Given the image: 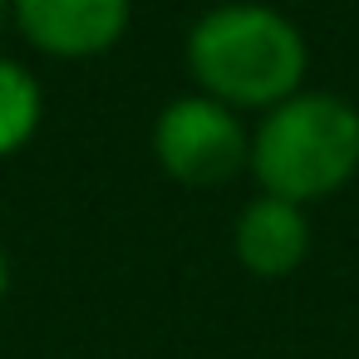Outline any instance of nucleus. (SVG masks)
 I'll return each instance as SVG.
<instances>
[{
    "label": "nucleus",
    "instance_id": "20e7f679",
    "mask_svg": "<svg viewBox=\"0 0 359 359\" xmlns=\"http://www.w3.org/2000/svg\"><path fill=\"white\" fill-rule=\"evenodd\" d=\"M11 20L55 60H94L123 40L133 0H11Z\"/></svg>",
    "mask_w": 359,
    "mask_h": 359
},
{
    "label": "nucleus",
    "instance_id": "f257e3e1",
    "mask_svg": "<svg viewBox=\"0 0 359 359\" xmlns=\"http://www.w3.org/2000/svg\"><path fill=\"white\" fill-rule=\"evenodd\" d=\"M310 50L290 15L261 0H226L212 6L187 30V74L197 94L226 109H261L271 114L290 94H300Z\"/></svg>",
    "mask_w": 359,
    "mask_h": 359
},
{
    "label": "nucleus",
    "instance_id": "423d86ee",
    "mask_svg": "<svg viewBox=\"0 0 359 359\" xmlns=\"http://www.w3.org/2000/svg\"><path fill=\"white\" fill-rule=\"evenodd\" d=\"M45 118V89L20 60H0V158L20 153Z\"/></svg>",
    "mask_w": 359,
    "mask_h": 359
},
{
    "label": "nucleus",
    "instance_id": "f03ea898",
    "mask_svg": "<svg viewBox=\"0 0 359 359\" xmlns=\"http://www.w3.org/2000/svg\"><path fill=\"white\" fill-rule=\"evenodd\" d=\"M261 197L320 202L359 172V109L325 89H300L251 133V163Z\"/></svg>",
    "mask_w": 359,
    "mask_h": 359
},
{
    "label": "nucleus",
    "instance_id": "39448f33",
    "mask_svg": "<svg viewBox=\"0 0 359 359\" xmlns=\"http://www.w3.org/2000/svg\"><path fill=\"white\" fill-rule=\"evenodd\" d=\"M231 246H236V261L261 276V280H280L290 276L305 251H310V222H305V207L295 202H280V197H256L241 207L236 226H231Z\"/></svg>",
    "mask_w": 359,
    "mask_h": 359
},
{
    "label": "nucleus",
    "instance_id": "6e6552de",
    "mask_svg": "<svg viewBox=\"0 0 359 359\" xmlns=\"http://www.w3.org/2000/svg\"><path fill=\"white\" fill-rule=\"evenodd\" d=\"M6 25H11V0H0V35H6Z\"/></svg>",
    "mask_w": 359,
    "mask_h": 359
},
{
    "label": "nucleus",
    "instance_id": "7ed1b4c3",
    "mask_svg": "<svg viewBox=\"0 0 359 359\" xmlns=\"http://www.w3.org/2000/svg\"><path fill=\"white\" fill-rule=\"evenodd\" d=\"M153 158L182 187H217L251 163V133L236 109L207 94H182L153 123Z\"/></svg>",
    "mask_w": 359,
    "mask_h": 359
},
{
    "label": "nucleus",
    "instance_id": "0eeeda50",
    "mask_svg": "<svg viewBox=\"0 0 359 359\" xmlns=\"http://www.w3.org/2000/svg\"><path fill=\"white\" fill-rule=\"evenodd\" d=\"M6 290H11V256L0 246V300H6Z\"/></svg>",
    "mask_w": 359,
    "mask_h": 359
}]
</instances>
